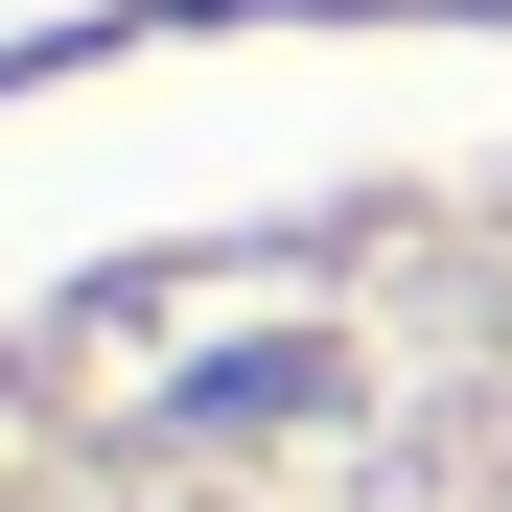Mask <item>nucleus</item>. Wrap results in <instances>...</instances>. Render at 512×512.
<instances>
[{
	"mask_svg": "<svg viewBox=\"0 0 512 512\" xmlns=\"http://www.w3.org/2000/svg\"><path fill=\"white\" fill-rule=\"evenodd\" d=\"M0 512H512V117L0 210Z\"/></svg>",
	"mask_w": 512,
	"mask_h": 512,
	"instance_id": "nucleus-1",
	"label": "nucleus"
}]
</instances>
